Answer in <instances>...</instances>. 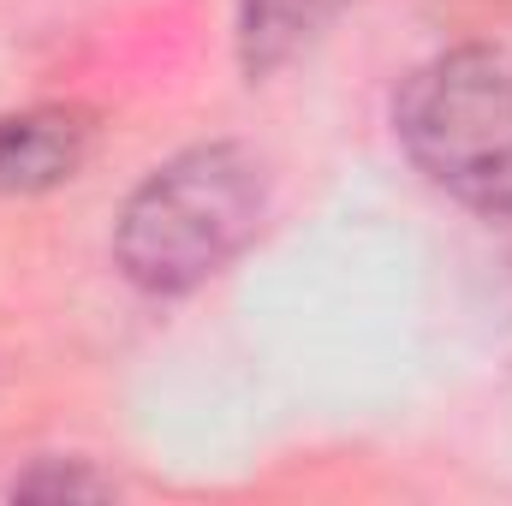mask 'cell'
<instances>
[{
  "mask_svg": "<svg viewBox=\"0 0 512 506\" xmlns=\"http://www.w3.org/2000/svg\"><path fill=\"white\" fill-rule=\"evenodd\" d=\"M411 167L453 203L512 221V48H453L393 102Z\"/></svg>",
  "mask_w": 512,
  "mask_h": 506,
  "instance_id": "7a4b0ae2",
  "label": "cell"
},
{
  "mask_svg": "<svg viewBox=\"0 0 512 506\" xmlns=\"http://www.w3.org/2000/svg\"><path fill=\"white\" fill-rule=\"evenodd\" d=\"M346 6H358V0H245L239 6V54H245V72L256 78V72L286 66Z\"/></svg>",
  "mask_w": 512,
  "mask_h": 506,
  "instance_id": "277c9868",
  "label": "cell"
},
{
  "mask_svg": "<svg viewBox=\"0 0 512 506\" xmlns=\"http://www.w3.org/2000/svg\"><path fill=\"white\" fill-rule=\"evenodd\" d=\"M84 149H90V126L72 108L12 114L0 120V191H18V197L54 191L84 167Z\"/></svg>",
  "mask_w": 512,
  "mask_h": 506,
  "instance_id": "3957f363",
  "label": "cell"
},
{
  "mask_svg": "<svg viewBox=\"0 0 512 506\" xmlns=\"http://www.w3.org/2000/svg\"><path fill=\"white\" fill-rule=\"evenodd\" d=\"M268 209L262 161L239 143H197L131 191L114 256L143 292H191L245 251Z\"/></svg>",
  "mask_w": 512,
  "mask_h": 506,
  "instance_id": "6da1fadb",
  "label": "cell"
}]
</instances>
